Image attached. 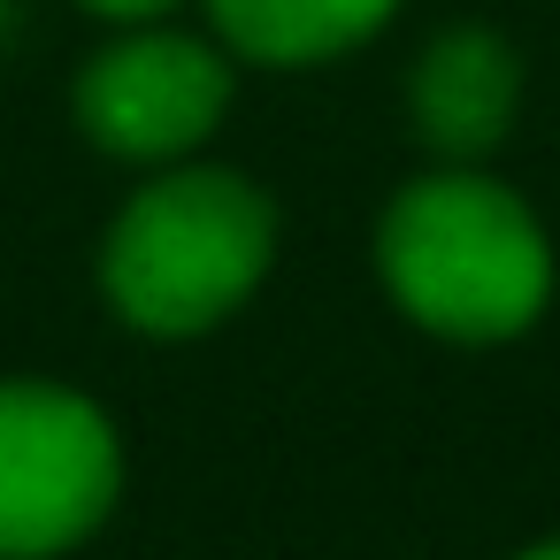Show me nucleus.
<instances>
[{
  "mask_svg": "<svg viewBox=\"0 0 560 560\" xmlns=\"http://www.w3.org/2000/svg\"><path fill=\"white\" fill-rule=\"evenodd\" d=\"M376 269L422 330L460 346L529 330L552 292V246L537 215L506 185L468 170L422 177L392 200L376 231Z\"/></svg>",
  "mask_w": 560,
  "mask_h": 560,
  "instance_id": "obj_1",
  "label": "nucleus"
},
{
  "mask_svg": "<svg viewBox=\"0 0 560 560\" xmlns=\"http://www.w3.org/2000/svg\"><path fill=\"white\" fill-rule=\"evenodd\" d=\"M269 254H277V215L246 177L170 170L116 215L101 284L131 330L200 338L261 284Z\"/></svg>",
  "mask_w": 560,
  "mask_h": 560,
  "instance_id": "obj_2",
  "label": "nucleus"
},
{
  "mask_svg": "<svg viewBox=\"0 0 560 560\" xmlns=\"http://www.w3.org/2000/svg\"><path fill=\"white\" fill-rule=\"evenodd\" d=\"M124 491L116 422L70 384H0V560L85 545Z\"/></svg>",
  "mask_w": 560,
  "mask_h": 560,
  "instance_id": "obj_3",
  "label": "nucleus"
},
{
  "mask_svg": "<svg viewBox=\"0 0 560 560\" xmlns=\"http://www.w3.org/2000/svg\"><path fill=\"white\" fill-rule=\"evenodd\" d=\"M231 108V70L185 32H131L78 78V124L116 162H177Z\"/></svg>",
  "mask_w": 560,
  "mask_h": 560,
  "instance_id": "obj_4",
  "label": "nucleus"
},
{
  "mask_svg": "<svg viewBox=\"0 0 560 560\" xmlns=\"http://www.w3.org/2000/svg\"><path fill=\"white\" fill-rule=\"evenodd\" d=\"M407 101H415V131L438 154L476 162V154H491L506 139V124L522 108V62H514V47L499 32L460 24V32H438L422 47Z\"/></svg>",
  "mask_w": 560,
  "mask_h": 560,
  "instance_id": "obj_5",
  "label": "nucleus"
},
{
  "mask_svg": "<svg viewBox=\"0 0 560 560\" xmlns=\"http://www.w3.org/2000/svg\"><path fill=\"white\" fill-rule=\"evenodd\" d=\"M215 9V32L254 55V62H330L346 47H361L399 0H208Z\"/></svg>",
  "mask_w": 560,
  "mask_h": 560,
  "instance_id": "obj_6",
  "label": "nucleus"
},
{
  "mask_svg": "<svg viewBox=\"0 0 560 560\" xmlns=\"http://www.w3.org/2000/svg\"><path fill=\"white\" fill-rule=\"evenodd\" d=\"M93 16H116V24H154V16H170L177 0H85Z\"/></svg>",
  "mask_w": 560,
  "mask_h": 560,
  "instance_id": "obj_7",
  "label": "nucleus"
},
{
  "mask_svg": "<svg viewBox=\"0 0 560 560\" xmlns=\"http://www.w3.org/2000/svg\"><path fill=\"white\" fill-rule=\"evenodd\" d=\"M522 560H560V545H537V552H522Z\"/></svg>",
  "mask_w": 560,
  "mask_h": 560,
  "instance_id": "obj_8",
  "label": "nucleus"
}]
</instances>
